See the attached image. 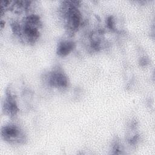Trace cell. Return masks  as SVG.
I'll use <instances>...</instances> for the list:
<instances>
[{
    "label": "cell",
    "instance_id": "4",
    "mask_svg": "<svg viewBox=\"0 0 155 155\" xmlns=\"http://www.w3.org/2000/svg\"><path fill=\"white\" fill-rule=\"evenodd\" d=\"M4 110L5 111L8 112L10 114H15L16 111L18 110L17 106L15 103V101L13 99V98L9 95L7 97V99H6V101L4 102Z\"/></svg>",
    "mask_w": 155,
    "mask_h": 155
},
{
    "label": "cell",
    "instance_id": "6",
    "mask_svg": "<svg viewBox=\"0 0 155 155\" xmlns=\"http://www.w3.org/2000/svg\"><path fill=\"white\" fill-rule=\"evenodd\" d=\"M4 22L2 20H1V28L3 27V26H4Z\"/></svg>",
    "mask_w": 155,
    "mask_h": 155
},
{
    "label": "cell",
    "instance_id": "1",
    "mask_svg": "<svg viewBox=\"0 0 155 155\" xmlns=\"http://www.w3.org/2000/svg\"><path fill=\"white\" fill-rule=\"evenodd\" d=\"M2 136L7 140L20 141L21 134L19 129L15 125H6L2 129Z\"/></svg>",
    "mask_w": 155,
    "mask_h": 155
},
{
    "label": "cell",
    "instance_id": "2",
    "mask_svg": "<svg viewBox=\"0 0 155 155\" xmlns=\"http://www.w3.org/2000/svg\"><path fill=\"white\" fill-rule=\"evenodd\" d=\"M50 84L56 87H65L67 84L66 76L61 71H56L52 73L50 80Z\"/></svg>",
    "mask_w": 155,
    "mask_h": 155
},
{
    "label": "cell",
    "instance_id": "5",
    "mask_svg": "<svg viewBox=\"0 0 155 155\" xmlns=\"http://www.w3.org/2000/svg\"><path fill=\"white\" fill-rule=\"evenodd\" d=\"M107 24L110 28H113V20L111 17H110L107 20Z\"/></svg>",
    "mask_w": 155,
    "mask_h": 155
},
{
    "label": "cell",
    "instance_id": "3",
    "mask_svg": "<svg viewBox=\"0 0 155 155\" xmlns=\"http://www.w3.org/2000/svg\"><path fill=\"white\" fill-rule=\"evenodd\" d=\"M74 43L70 41H64L59 43L58 47V54L64 56L68 54L73 48Z\"/></svg>",
    "mask_w": 155,
    "mask_h": 155
}]
</instances>
